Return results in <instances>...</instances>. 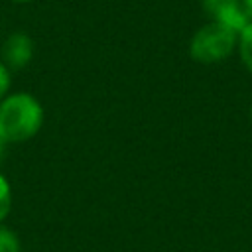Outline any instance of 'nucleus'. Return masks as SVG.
Instances as JSON below:
<instances>
[{"instance_id":"0eeeda50","label":"nucleus","mask_w":252,"mask_h":252,"mask_svg":"<svg viewBox=\"0 0 252 252\" xmlns=\"http://www.w3.org/2000/svg\"><path fill=\"white\" fill-rule=\"evenodd\" d=\"M12 211V187L8 179L0 173V222L10 215Z\"/></svg>"},{"instance_id":"20e7f679","label":"nucleus","mask_w":252,"mask_h":252,"mask_svg":"<svg viewBox=\"0 0 252 252\" xmlns=\"http://www.w3.org/2000/svg\"><path fill=\"white\" fill-rule=\"evenodd\" d=\"M33 57V41L24 32H14L2 45V63L8 69H24Z\"/></svg>"},{"instance_id":"6e6552de","label":"nucleus","mask_w":252,"mask_h":252,"mask_svg":"<svg viewBox=\"0 0 252 252\" xmlns=\"http://www.w3.org/2000/svg\"><path fill=\"white\" fill-rule=\"evenodd\" d=\"M10 69L0 61V100L8 94V91H10Z\"/></svg>"},{"instance_id":"39448f33","label":"nucleus","mask_w":252,"mask_h":252,"mask_svg":"<svg viewBox=\"0 0 252 252\" xmlns=\"http://www.w3.org/2000/svg\"><path fill=\"white\" fill-rule=\"evenodd\" d=\"M238 55L242 65L248 69V73L252 75V22H248L242 32L238 33Z\"/></svg>"},{"instance_id":"f257e3e1","label":"nucleus","mask_w":252,"mask_h":252,"mask_svg":"<svg viewBox=\"0 0 252 252\" xmlns=\"http://www.w3.org/2000/svg\"><path fill=\"white\" fill-rule=\"evenodd\" d=\"M43 124V106L30 93H12L0 100V136L6 144L33 138Z\"/></svg>"},{"instance_id":"7ed1b4c3","label":"nucleus","mask_w":252,"mask_h":252,"mask_svg":"<svg viewBox=\"0 0 252 252\" xmlns=\"http://www.w3.org/2000/svg\"><path fill=\"white\" fill-rule=\"evenodd\" d=\"M201 6L203 12L209 16V22L222 24L238 33L250 22L240 0H201Z\"/></svg>"},{"instance_id":"423d86ee","label":"nucleus","mask_w":252,"mask_h":252,"mask_svg":"<svg viewBox=\"0 0 252 252\" xmlns=\"http://www.w3.org/2000/svg\"><path fill=\"white\" fill-rule=\"evenodd\" d=\"M20 250H22V244L18 234L0 222V252H20Z\"/></svg>"},{"instance_id":"9b49d317","label":"nucleus","mask_w":252,"mask_h":252,"mask_svg":"<svg viewBox=\"0 0 252 252\" xmlns=\"http://www.w3.org/2000/svg\"><path fill=\"white\" fill-rule=\"evenodd\" d=\"M10 2H16V4H28V2H32V0H10Z\"/></svg>"},{"instance_id":"f8f14e48","label":"nucleus","mask_w":252,"mask_h":252,"mask_svg":"<svg viewBox=\"0 0 252 252\" xmlns=\"http://www.w3.org/2000/svg\"><path fill=\"white\" fill-rule=\"evenodd\" d=\"M250 116H252V106H250Z\"/></svg>"},{"instance_id":"f03ea898","label":"nucleus","mask_w":252,"mask_h":252,"mask_svg":"<svg viewBox=\"0 0 252 252\" xmlns=\"http://www.w3.org/2000/svg\"><path fill=\"white\" fill-rule=\"evenodd\" d=\"M236 47H238V32L222 24L209 22L193 33L189 41V55L197 63L213 65L230 57Z\"/></svg>"},{"instance_id":"9d476101","label":"nucleus","mask_w":252,"mask_h":252,"mask_svg":"<svg viewBox=\"0 0 252 252\" xmlns=\"http://www.w3.org/2000/svg\"><path fill=\"white\" fill-rule=\"evenodd\" d=\"M4 146H6V142H4L2 136H0V158H2V154H4Z\"/></svg>"},{"instance_id":"1a4fd4ad","label":"nucleus","mask_w":252,"mask_h":252,"mask_svg":"<svg viewBox=\"0 0 252 252\" xmlns=\"http://www.w3.org/2000/svg\"><path fill=\"white\" fill-rule=\"evenodd\" d=\"M240 2H242V8H244V12H246L248 20L252 22V0H240Z\"/></svg>"}]
</instances>
